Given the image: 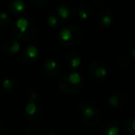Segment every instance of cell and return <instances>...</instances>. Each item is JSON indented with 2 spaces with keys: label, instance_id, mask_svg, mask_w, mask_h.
<instances>
[{
  "label": "cell",
  "instance_id": "1",
  "mask_svg": "<svg viewBox=\"0 0 135 135\" xmlns=\"http://www.w3.org/2000/svg\"><path fill=\"white\" fill-rule=\"evenodd\" d=\"M37 31V24L33 20L28 18H20L12 28V33L17 39L29 41L36 35Z\"/></svg>",
  "mask_w": 135,
  "mask_h": 135
},
{
  "label": "cell",
  "instance_id": "2",
  "mask_svg": "<svg viewBox=\"0 0 135 135\" xmlns=\"http://www.w3.org/2000/svg\"><path fill=\"white\" fill-rule=\"evenodd\" d=\"M83 84V77L81 74L77 71H71L63 74L60 77L58 88L60 92L65 94H75L81 91Z\"/></svg>",
  "mask_w": 135,
  "mask_h": 135
},
{
  "label": "cell",
  "instance_id": "3",
  "mask_svg": "<svg viewBox=\"0 0 135 135\" xmlns=\"http://www.w3.org/2000/svg\"><path fill=\"white\" fill-rule=\"evenodd\" d=\"M78 109L81 114V119L87 126L95 127L102 121L103 114L101 110L90 102H80L78 104Z\"/></svg>",
  "mask_w": 135,
  "mask_h": 135
},
{
  "label": "cell",
  "instance_id": "4",
  "mask_svg": "<svg viewBox=\"0 0 135 135\" xmlns=\"http://www.w3.org/2000/svg\"><path fill=\"white\" fill-rule=\"evenodd\" d=\"M83 31L77 25H68L60 29L57 33V40L64 46H73L81 39Z\"/></svg>",
  "mask_w": 135,
  "mask_h": 135
},
{
  "label": "cell",
  "instance_id": "5",
  "mask_svg": "<svg viewBox=\"0 0 135 135\" xmlns=\"http://www.w3.org/2000/svg\"><path fill=\"white\" fill-rule=\"evenodd\" d=\"M38 98V94L34 89H30L27 92V103L25 107V113L27 115L29 121L36 122L41 119L42 110L41 107L36 103V100Z\"/></svg>",
  "mask_w": 135,
  "mask_h": 135
},
{
  "label": "cell",
  "instance_id": "6",
  "mask_svg": "<svg viewBox=\"0 0 135 135\" xmlns=\"http://www.w3.org/2000/svg\"><path fill=\"white\" fill-rule=\"evenodd\" d=\"M89 76L94 83H101L107 78V68L103 61L94 59L89 65Z\"/></svg>",
  "mask_w": 135,
  "mask_h": 135
},
{
  "label": "cell",
  "instance_id": "7",
  "mask_svg": "<svg viewBox=\"0 0 135 135\" xmlns=\"http://www.w3.org/2000/svg\"><path fill=\"white\" fill-rule=\"evenodd\" d=\"M76 8L70 1H63L56 7L55 14L60 19V21H69L74 16Z\"/></svg>",
  "mask_w": 135,
  "mask_h": 135
},
{
  "label": "cell",
  "instance_id": "8",
  "mask_svg": "<svg viewBox=\"0 0 135 135\" xmlns=\"http://www.w3.org/2000/svg\"><path fill=\"white\" fill-rule=\"evenodd\" d=\"M114 21V15L107 8H102L94 17V23L99 28H107Z\"/></svg>",
  "mask_w": 135,
  "mask_h": 135
},
{
  "label": "cell",
  "instance_id": "9",
  "mask_svg": "<svg viewBox=\"0 0 135 135\" xmlns=\"http://www.w3.org/2000/svg\"><path fill=\"white\" fill-rule=\"evenodd\" d=\"M39 49L35 46V45H28L25 48L22 49L21 53V61L23 64L26 65H31L33 62H35L37 60V58L39 57Z\"/></svg>",
  "mask_w": 135,
  "mask_h": 135
},
{
  "label": "cell",
  "instance_id": "10",
  "mask_svg": "<svg viewBox=\"0 0 135 135\" xmlns=\"http://www.w3.org/2000/svg\"><path fill=\"white\" fill-rule=\"evenodd\" d=\"M127 95L123 93H114L108 97V105L116 110L124 108L127 105Z\"/></svg>",
  "mask_w": 135,
  "mask_h": 135
},
{
  "label": "cell",
  "instance_id": "11",
  "mask_svg": "<svg viewBox=\"0 0 135 135\" xmlns=\"http://www.w3.org/2000/svg\"><path fill=\"white\" fill-rule=\"evenodd\" d=\"M43 70L46 76L55 78L59 76L60 72H61V67H60L59 63L56 60L48 59L44 63Z\"/></svg>",
  "mask_w": 135,
  "mask_h": 135
},
{
  "label": "cell",
  "instance_id": "12",
  "mask_svg": "<svg viewBox=\"0 0 135 135\" xmlns=\"http://www.w3.org/2000/svg\"><path fill=\"white\" fill-rule=\"evenodd\" d=\"M120 127L119 122L114 118L108 119L105 124L103 125L101 129V134L102 135H119L120 133Z\"/></svg>",
  "mask_w": 135,
  "mask_h": 135
},
{
  "label": "cell",
  "instance_id": "13",
  "mask_svg": "<svg viewBox=\"0 0 135 135\" xmlns=\"http://www.w3.org/2000/svg\"><path fill=\"white\" fill-rule=\"evenodd\" d=\"M81 56L79 51L72 50L70 51L65 56V62L68 66L71 69H77L81 64Z\"/></svg>",
  "mask_w": 135,
  "mask_h": 135
},
{
  "label": "cell",
  "instance_id": "14",
  "mask_svg": "<svg viewBox=\"0 0 135 135\" xmlns=\"http://www.w3.org/2000/svg\"><path fill=\"white\" fill-rule=\"evenodd\" d=\"M77 15L83 21H88L93 16V8L89 4L85 2H81L78 5V8H76Z\"/></svg>",
  "mask_w": 135,
  "mask_h": 135
},
{
  "label": "cell",
  "instance_id": "15",
  "mask_svg": "<svg viewBox=\"0 0 135 135\" xmlns=\"http://www.w3.org/2000/svg\"><path fill=\"white\" fill-rule=\"evenodd\" d=\"M4 50L8 55H15L20 52L21 45H20V43L18 42V40L16 38H10L5 44Z\"/></svg>",
  "mask_w": 135,
  "mask_h": 135
},
{
  "label": "cell",
  "instance_id": "16",
  "mask_svg": "<svg viewBox=\"0 0 135 135\" xmlns=\"http://www.w3.org/2000/svg\"><path fill=\"white\" fill-rule=\"evenodd\" d=\"M8 8L12 14H21L25 10V3L21 0H10L8 3Z\"/></svg>",
  "mask_w": 135,
  "mask_h": 135
},
{
  "label": "cell",
  "instance_id": "17",
  "mask_svg": "<svg viewBox=\"0 0 135 135\" xmlns=\"http://www.w3.org/2000/svg\"><path fill=\"white\" fill-rule=\"evenodd\" d=\"M123 131L126 135H135V118L129 117L124 121Z\"/></svg>",
  "mask_w": 135,
  "mask_h": 135
},
{
  "label": "cell",
  "instance_id": "18",
  "mask_svg": "<svg viewBox=\"0 0 135 135\" xmlns=\"http://www.w3.org/2000/svg\"><path fill=\"white\" fill-rule=\"evenodd\" d=\"M3 88L8 92H16L18 90V83L11 78H7L3 81Z\"/></svg>",
  "mask_w": 135,
  "mask_h": 135
},
{
  "label": "cell",
  "instance_id": "19",
  "mask_svg": "<svg viewBox=\"0 0 135 135\" xmlns=\"http://www.w3.org/2000/svg\"><path fill=\"white\" fill-rule=\"evenodd\" d=\"M46 22L50 27H57L60 25L61 21L55 13H49L46 17Z\"/></svg>",
  "mask_w": 135,
  "mask_h": 135
},
{
  "label": "cell",
  "instance_id": "20",
  "mask_svg": "<svg viewBox=\"0 0 135 135\" xmlns=\"http://www.w3.org/2000/svg\"><path fill=\"white\" fill-rule=\"evenodd\" d=\"M25 135H44V129L38 126H32L26 129Z\"/></svg>",
  "mask_w": 135,
  "mask_h": 135
},
{
  "label": "cell",
  "instance_id": "21",
  "mask_svg": "<svg viewBox=\"0 0 135 135\" xmlns=\"http://www.w3.org/2000/svg\"><path fill=\"white\" fill-rule=\"evenodd\" d=\"M131 57L129 56H122L117 62V65L121 70H127L131 65Z\"/></svg>",
  "mask_w": 135,
  "mask_h": 135
},
{
  "label": "cell",
  "instance_id": "22",
  "mask_svg": "<svg viewBox=\"0 0 135 135\" xmlns=\"http://www.w3.org/2000/svg\"><path fill=\"white\" fill-rule=\"evenodd\" d=\"M11 23V18L5 12L0 13V27H7Z\"/></svg>",
  "mask_w": 135,
  "mask_h": 135
},
{
  "label": "cell",
  "instance_id": "23",
  "mask_svg": "<svg viewBox=\"0 0 135 135\" xmlns=\"http://www.w3.org/2000/svg\"><path fill=\"white\" fill-rule=\"evenodd\" d=\"M128 53H129V56L131 58L135 59V37L129 41V43L128 44Z\"/></svg>",
  "mask_w": 135,
  "mask_h": 135
},
{
  "label": "cell",
  "instance_id": "24",
  "mask_svg": "<svg viewBox=\"0 0 135 135\" xmlns=\"http://www.w3.org/2000/svg\"><path fill=\"white\" fill-rule=\"evenodd\" d=\"M50 3V0H32V4L36 8H44Z\"/></svg>",
  "mask_w": 135,
  "mask_h": 135
},
{
  "label": "cell",
  "instance_id": "25",
  "mask_svg": "<svg viewBox=\"0 0 135 135\" xmlns=\"http://www.w3.org/2000/svg\"><path fill=\"white\" fill-rule=\"evenodd\" d=\"M45 135H59L57 132H55V131H50V132L46 133Z\"/></svg>",
  "mask_w": 135,
  "mask_h": 135
}]
</instances>
